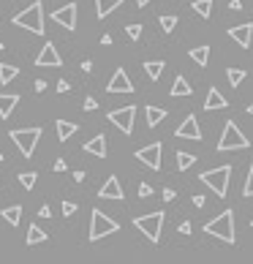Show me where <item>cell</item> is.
Listing matches in <instances>:
<instances>
[{
    "label": "cell",
    "instance_id": "cell-33",
    "mask_svg": "<svg viewBox=\"0 0 253 264\" xmlns=\"http://www.w3.org/2000/svg\"><path fill=\"white\" fill-rule=\"evenodd\" d=\"M243 196H253V164H251V172H248V180H245Z\"/></svg>",
    "mask_w": 253,
    "mask_h": 264
},
{
    "label": "cell",
    "instance_id": "cell-27",
    "mask_svg": "<svg viewBox=\"0 0 253 264\" xmlns=\"http://www.w3.org/2000/svg\"><path fill=\"white\" fill-rule=\"evenodd\" d=\"M49 234L44 232V229H38L36 223H33L30 229H27V245H36V243H47Z\"/></svg>",
    "mask_w": 253,
    "mask_h": 264
},
{
    "label": "cell",
    "instance_id": "cell-43",
    "mask_svg": "<svg viewBox=\"0 0 253 264\" xmlns=\"http://www.w3.org/2000/svg\"><path fill=\"white\" fill-rule=\"evenodd\" d=\"M44 90H47V82H44V79H38V82H36V93H44Z\"/></svg>",
    "mask_w": 253,
    "mask_h": 264
},
{
    "label": "cell",
    "instance_id": "cell-47",
    "mask_svg": "<svg viewBox=\"0 0 253 264\" xmlns=\"http://www.w3.org/2000/svg\"><path fill=\"white\" fill-rule=\"evenodd\" d=\"M0 49H3V41H0Z\"/></svg>",
    "mask_w": 253,
    "mask_h": 264
},
{
    "label": "cell",
    "instance_id": "cell-10",
    "mask_svg": "<svg viewBox=\"0 0 253 264\" xmlns=\"http://www.w3.org/2000/svg\"><path fill=\"white\" fill-rule=\"evenodd\" d=\"M52 19H55V25L66 27V30H77V5L68 3V5H60V8H55Z\"/></svg>",
    "mask_w": 253,
    "mask_h": 264
},
{
    "label": "cell",
    "instance_id": "cell-35",
    "mask_svg": "<svg viewBox=\"0 0 253 264\" xmlns=\"http://www.w3.org/2000/svg\"><path fill=\"white\" fill-rule=\"evenodd\" d=\"M147 196H153V185L142 182V185H139V199H147Z\"/></svg>",
    "mask_w": 253,
    "mask_h": 264
},
{
    "label": "cell",
    "instance_id": "cell-25",
    "mask_svg": "<svg viewBox=\"0 0 253 264\" xmlns=\"http://www.w3.org/2000/svg\"><path fill=\"white\" fill-rule=\"evenodd\" d=\"M188 57H193V63L204 68L207 63H210V47H196V49H191V52H188Z\"/></svg>",
    "mask_w": 253,
    "mask_h": 264
},
{
    "label": "cell",
    "instance_id": "cell-41",
    "mask_svg": "<svg viewBox=\"0 0 253 264\" xmlns=\"http://www.w3.org/2000/svg\"><path fill=\"white\" fill-rule=\"evenodd\" d=\"M38 215H41V218H49V215H52V207H49V204H44V207L38 210Z\"/></svg>",
    "mask_w": 253,
    "mask_h": 264
},
{
    "label": "cell",
    "instance_id": "cell-18",
    "mask_svg": "<svg viewBox=\"0 0 253 264\" xmlns=\"http://www.w3.org/2000/svg\"><path fill=\"white\" fill-rule=\"evenodd\" d=\"M55 128H57V142H68L79 131V125L77 123H68V120H57Z\"/></svg>",
    "mask_w": 253,
    "mask_h": 264
},
{
    "label": "cell",
    "instance_id": "cell-8",
    "mask_svg": "<svg viewBox=\"0 0 253 264\" xmlns=\"http://www.w3.org/2000/svg\"><path fill=\"white\" fill-rule=\"evenodd\" d=\"M134 117H136V106L134 104L109 112V123H112L114 128H120L123 134H134Z\"/></svg>",
    "mask_w": 253,
    "mask_h": 264
},
{
    "label": "cell",
    "instance_id": "cell-16",
    "mask_svg": "<svg viewBox=\"0 0 253 264\" xmlns=\"http://www.w3.org/2000/svg\"><path fill=\"white\" fill-rule=\"evenodd\" d=\"M84 153H90V156H95V158H106V136L103 134L93 136V139L84 145Z\"/></svg>",
    "mask_w": 253,
    "mask_h": 264
},
{
    "label": "cell",
    "instance_id": "cell-11",
    "mask_svg": "<svg viewBox=\"0 0 253 264\" xmlns=\"http://www.w3.org/2000/svg\"><path fill=\"white\" fill-rule=\"evenodd\" d=\"M36 66L38 68H60L63 66V57H60V52H57L55 44H44V49L36 57Z\"/></svg>",
    "mask_w": 253,
    "mask_h": 264
},
{
    "label": "cell",
    "instance_id": "cell-7",
    "mask_svg": "<svg viewBox=\"0 0 253 264\" xmlns=\"http://www.w3.org/2000/svg\"><path fill=\"white\" fill-rule=\"evenodd\" d=\"M164 218H166L164 212L155 210V212H150V215H139L134 221V226L139 229V232L145 234L150 243H158V240H161V226H164Z\"/></svg>",
    "mask_w": 253,
    "mask_h": 264
},
{
    "label": "cell",
    "instance_id": "cell-3",
    "mask_svg": "<svg viewBox=\"0 0 253 264\" xmlns=\"http://www.w3.org/2000/svg\"><path fill=\"white\" fill-rule=\"evenodd\" d=\"M199 180H202L218 199H223V196H226V191H229V180H232V166H218V169L202 172Z\"/></svg>",
    "mask_w": 253,
    "mask_h": 264
},
{
    "label": "cell",
    "instance_id": "cell-23",
    "mask_svg": "<svg viewBox=\"0 0 253 264\" xmlns=\"http://www.w3.org/2000/svg\"><path fill=\"white\" fill-rule=\"evenodd\" d=\"M164 68H166V63L164 60H145V74L153 79H161V74H164Z\"/></svg>",
    "mask_w": 253,
    "mask_h": 264
},
{
    "label": "cell",
    "instance_id": "cell-26",
    "mask_svg": "<svg viewBox=\"0 0 253 264\" xmlns=\"http://www.w3.org/2000/svg\"><path fill=\"white\" fill-rule=\"evenodd\" d=\"M3 221L11 223V226H19V221H22V207H19V204H14V207H5V210H3Z\"/></svg>",
    "mask_w": 253,
    "mask_h": 264
},
{
    "label": "cell",
    "instance_id": "cell-28",
    "mask_svg": "<svg viewBox=\"0 0 253 264\" xmlns=\"http://www.w3.org/2000/svg\"><path fill=\"white\" fill-rule=\"evenodd\" d=\"M193 164H196V156H191V153H182V150L177 153V169H180V172H188Z\"/></svg>",
    "mask_w": 253,
    "mask_h": 264
},
{
    "label": "cell",
    "instance_id": "cell-37",
    "mask_svg": "<svg viewBox=\"0 0 253 264\" xmlns=\"http://www.w3.org/2000/svg\"><path fill=\"white\" fill-rule=\"evenodd\" d=\"M63 215H74V212H77V204H74V202H63Z\"/></svg>",
    "mask_w": 253,
    "mask_h": 264
},
{
    "label": "cell",
    "instance_id": "cell-13",
    "mask_svg": "<svg viewBox=\"0 0 253 264\" xmlns=\"http://www.w3.org/2000/svg\"><path fill=\"white\" fill-rule=\"evenodd\" d=\"M177 136H180V139H193V142L202 139V128H199L196 114H188V117L177 125Z\"/></svg>",
    "mask_w": 253,
    "mask_h": 264
},
{
    "label": "cell",
    "instance_id": "cell-9",
    "mask_svg": "<svg viewBox=\"0 0 253 264\" xmlns=\"http://www.w3.org/2000/svg\"><path fill=\"white\" fill-rule=\"evenodd\" d=\"M161 153H164L161 142H153V145H147V147H142V150H136V161H142L147 169L158 172V169H161Z\"/></svg>",
    "mask_w": 253,
    "mask_h": 264
},
{
    "label": "cell",
    "instance_id": "cell-17",
    "mask_svg": "<svg viewBox=\"0 0 253 264\" xmlns=\"http://www.w3.org/2000/svg\"><path fill=\"white\" fill-rule=\"evenodd\" d=\"M229 101L223 98V93L218 88H210V93H207V101H204V109L207 112H212V109H226Z\"/></svg>",
    "mask_w": 253,
    "mask_h": 264
},
{
    "label": "cell",
    "instance_id": "cell-1",
    "mask_svg": "<svg viewBox=\"0 0 253 264\" xmlns=\"http://www.w3.org/2000/svg\"><path fill=\"white\" fill-rule=\"evenodd\" d=\"M204 232L210 234V237H218L221 243L234 245V243H237V232H234V210H223L218 218L207 221L204 223Z\"/></svg>",
    "mask_w": 253,
    "mask_h": 264
},
{
    "label": "cell",
    "instance_id": "cell-31",
    "mask_svg": "<svg viewBox=\"0 0 253 264\" xmlns=\"http://www.w3.org/2000/svg\"><path fill=\"white\" fill-rule=\"evenodd\" d=\"M36 180H38V175H36V172H22V175H19L22 188H27V191H30V188H36Z\"/></svg>",
    "mask_w": 253,
    "mask_h": 264
},
{
    "label": "cell",
    "instance_id": "cell-45",
    "mask_svg": "<svg viewBox=\"0 0 253 264\" xmlns=\"http://www.w3.org/2000/svg\"><path fill=\"white\" fill-rule=\"evenodd\" d=\"M147 3H153V0H136V5H139V8H145Z\"/></svg>",
    "mask_w": 253,
    "mask_h": 264
},
{
    "label": "cell",
    "instance_id": "cell-2",
    "mask_svg": "<svg viewBox=\"0 0 253 264\" xmlns=\"http://www.w3.org/2000/svg\"><path fill=\"white\" fill-rule=\"evenodd\" d=\"M14 25L22 27V30L36 33V36H44V3H41V0L30 3L22 14L14 16Z\"/></svg>",
    "mask_w": 253,
    "mask_h": 264
},
{
    "label": "cell",
    "instance_id": "cell-40",
    "mask_svg": "<svg viewBox=\"0 0 253 264\" xmlns=\"http://www.w3.org/2000/svg\"><path fill=\"white\" fill-rule=\"evenodd\" d=\"M52 169H55V172H66V161H63V158H57V161H55V166H52Z\"/></svg>",
    "mask_w": 253,
    "mask_h": 264
},
{
    "label": "cell",
    "instance_id": "cell-29",
    "mask_svg": "<svg viewBox=\"0 0 253 264\" xmlns=\"http://www.w3.org/2000/svg\"><path fill=\"white\" fill-rule=\"evenodd\" d=\"M212 0H196V3H193V11H196L199 16H204V19H210V14H212Z\"/></svg>",
    "mask_w": 253,
    "mask_h": 264
},
{
    "label": "cell",
    "instance_id": "cell-21",
    "mask_svg": "<svg viewBox=\"0 0 253 264\" xmlns=\"http://www.w3.org/2000/svg\"><path fill=\"white\" fill-rule=\"evenodd\" d=\"M16 104H19V95H8V93H0V117H8L11 112L16 109Z\"/></svg>",
    "mask_w": 253,
    "mask_h": 264
},
{
    "label": "cell",
    "instance_id": "cell-19",
    "mask_svg": "<svg viewBox=\"0 0 253 264\" xmlns=\"http://www.w3.org/2000/svg\"><path fill=\"white\" fill-rule=\"evenodd\" d=\"M145 117H147V125L155 128L161 120H166V109H161V106H155V104H147L145 106Z\"/></svg>",
    "mask_w": 253,
    "mask_h": 264
},
{
    "label": "cell",
    "instance_id": "cell-34",
    "mask_svg": "<svg viewBox=\"0 0 253 264\" xmlns=\"http://www.w3.org/2000/svg\"><path fill=\"white\" fill-rule=\"evenodd\" d=\"M125 33H128L131 41H136V38L142 36V25H128V27H125Z\"/></svg>",
    "mask_w": 253,
    "mask_h": 264
},
{
    "label": "cell",
    "instance_id": "cell-42",
    "mask_svg": "<svg viewBox=\"0 0 253 264\" xmlns=\"http://www.w3.org/2000/svg\"><path fill=\"white\" fill-rule=\"evenodd\" d=\"M68 88H71V85H68L66 79H63V82H57V90H60V93H68Z\"/></svg>",
    "mask_w": 253,
    "mask_h": 264
},
{
    "label": "cell",
    "instance_id": "cell-15",
    "mask_svg": "<svg viewBox=\"0 0 253 264\" xmlns=\"http://www.w3.org/2000/svg\"><path fill=\"white\" fill-rule=\"evenodd\" d=\"M229 36H232V41L237 44V47L248 49L251 41H253V25H251V22H245V25H237V27H232V30H229Z\"/></svg>",
    "mask_w": 253,
    "mask_h": 264
},
{
    "label": "cell",
    "instance_id": "cell-20",
    "mask_svg": "<svg viewBox=\"0 0 253 264\" xmlns=\"http://www.w3.org/2000/svg\"><path fill=\"white\" fill-rule=\"evenodd\" d=\"M123 3L125 0H95V14H98V19H106V16Z\"/></svg>",
    "mask_w": 253,
    "mask_h": 264
},
{
    "label": "cell",
    "instance_id": "cell-39",
    "mask_svg": "<svg viewBox=\"0 0 253 264\" xmlns=\"http://www.w3.org/2000/svg\"><path fill=\"white\" fill-rule=\"evenodd\" d=\"M84 109H87V112H93V109H98V101H95V98H84Z\"/></svg>",
    "mask_w": 253,
    "mask_h": 264
},
{
    "label": "cell",
    "instance_id": "cell-46",
    "mask_svg": "<svg viewBox=\"0 0 253 264\" xmlns=\"http://www.w3.org/2000/svg\"><path fill=\"white\" fill-rule=\"evenodd\" d=\"M248 114H251V117H253V104H248Z\"/></svg>",
    "mask_w": 253,
    "mask_h": 264
},
{
    "label": "cell",
    "instance_id": "cell-49",
    "mask_svg": "<svg viewBox=\"0 0 253 264\" xmlns=\"http://www.w3.org/2000/svg\"><path fill=\"white\" fill-rule=\"evenodd\" d=\"M251 229H253V221H251Z\"/></svg>",
    "mask_w": 253,
    "mask_h": 264
},
{
    "label": "cell",
    "instance_id": "cell-38",
    "mask_svg": "<svg viewBox=\"0 0 253 264\" xmlns=\"http://www.w3.org/2000/svg\"><path fill=\"white\" fill-rule=\"evenodd\" d=\"M177 199V191H171V188H164V202H174Z\"/></svg>",
    "mask_w": 253,
    "mask_h": 264
},
{
    "label": "cell",
    "instance_id": "cell-6",
    "mask_svg": "<svg viewBox=\"0 0 253 264\" xmlns=\"http://www.w3.org/2000/svg\"><path fill=\"white\" fill-rule=\"evenodd\" d=\"M117 221L114 218H109L106 212L101 210H93V215H90V243H98L101 237H109V234L117 232Z\"/></svg>",
    "mask_w": 253,
    "mask_h": 264
},
{
    "label": "cell",
    "instance_id": "cell-12",
    "mask_svg": "<svg viewBox=\"0 0 253 264\" xmlns=\"http://www.w3.org/2000/svg\"><path fill=\"white\" fill-rule=\"evenodd\" d=\"M106 90L109 93H134V82H131V77L123 68H117V71L112 74V79H109Z\"/></svg>",
    "mask_w": 253,
    "mask_h": 264
},
{
    "label": "cell",
    "instance_id": "cell-24",
    "mask_svg": "<svg viewBox=\"0 0 253 264\" xmlns=\"http://www.w3.org/2000/svg\"><path fill=\"white\" fill-rule=\"evenodd\" d=\"M16 77H19V68H16V66H8V63H0V82L8 85V82H14Z\"/></svg>",
    "mask_w": 253,
    "mask_h": 264
},
{
    "label": "cell",
    "instance_id": "cell-32",
    "mask_svg": "<svg viewBox=\"0 0 253 264\" xmlns=\"http://www.w3.org/2000/svg\"><path fill=\"white\" fill-rule=\"evenodd\" d=\"M158 22H161V27H164L166 33H171V30L177 27V16H174V14H161Z\"/></svg>",
    "mask_w": 253,
    "mask_h": 264
},
{
    "label": "cell",
    "instance_id": "cell-14",
    "mask_svg": "<svg viewBox=\"0 0 253 264\" xmlns=\"http://www.w3.org/2000/svg\"><path fill=\"white\" fill-rule=\"evenodd\" d=\"M98 196L101 199H114V202H123L125 191H123V185H120V180L112 175L106 182H103V188H98Z\"/></svg>",
    "mask_w": 253,
    "mask_h": 264
},
{
    "label": "cell",
    "instance_id": "cell-4",
    "mask_svg": "<svg viewBox=\"0 0 253 264\" xmlns=\"http://www.w3.org/2000/svg\"><path fill=\"white\" fill-rule=\"evenodd\" d=\"M248 145H251V142H248V136H245L243 131H240V125L229 120V123L223 125L221 142H218V153H229V150H245Z\"/></svg>",
    "mask_w": 253,
    "mask_h": 264
},
{
    "label": "cell",
    "instance_id": "cell-36",
    "mask_svg": "<svg viewBox=\"0 0 253 264\" xmlns=\"http://www.w3.org/2000/svg\"><path fill=\"white\" fill-rule=\"evenodd\" d=\"M180 234H185V237H191V232H193V226H191V221H182L180 223V229H177Z\"/></svg>",
    "mask_w": 253,
    "mask_h": 264
},
{
    "label": "cell",
    "instance_id": "cell-5",
    "mask_svg": "<svg viewBox=\"0 0 253 264\" xmlns=\"http://www.w3.org/2000/svg\"><path fill=\"white\" fill-rule=\"evenodd\" d=\"M41 134H44V131L36 125V128H16V131H11L8 136H11V142L19 147L22 156L30 158L33 153H36V145H38V139H41Z\"/></svg>",
    "mask_w": 253,
    "mask_h": 264
},
{
    "label": "cell",
    "instance_id": "cell-22",
    "mask_svg": "<svg viewBox=\"0 0 253 264\" xmlns=\"http://www.w3.org/2000/svg\"><path fill=\"white\" fill-rule=\"evenodd\" d=\"M191 93H193V88L188 85V79H185V77H177V79H174V85H171V90H169L171 98H180V95H191Z\"/></svg>",
    "mask_w": 253,
    "mask_h": 264
},
{
    "label": "cell",
    "instance_id": "cell-44",
    "mask_svg": "<svg viewBox=\"0 0 253 264\" xmlns=\"http://www.w3.org/2000/svg\"><path fill=\"white\" fill-rule=\"evenodd\" d=\"M229 8H234V11H240V8H243V0H232V3H229Z\"/></svg>",
    "mask_w": 253,
    "mask_h": 264
},
{
    "label": "cell",
    "instance_id": "cell-30",
    "mask_svg": "<svg viewBox=\"0 0 253 264\" xmlns=\"http://www.w3.org/2000/svg\"><path fill=\"white\" fill-rule=\"evenodd\" d=\"M226 77H229V82H232V88H240L243 79H245V71H243V68H229Z\"/></svg>",
    "mask_w": 253,
    "mask_h": 264
},
{
    "label": "cell",
    "instance_id": "cell-48",
    "mask_svg": "<svg viewBox=\"0 0 253 264\" xmlns=\"http://www.w3.org/2000/svg\"><path fill=\"white\" fill-rule=\"evenodd\" d=\"M0 161H3V153H0Z\"/></svg>",
    "mask_w": 253,
    "mask_h": 264
}]
</instances>
